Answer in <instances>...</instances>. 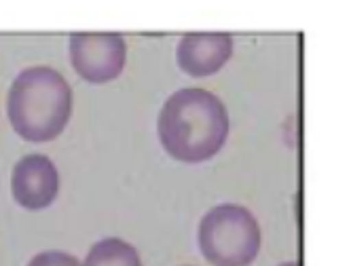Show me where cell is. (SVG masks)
<instances>
[{"label":"cell","mask_w":351,"mask_h":266,"mask_svg":"<svg viewBox=\"0 0 351 266\" xmlns=\"http://www.w3.org/2000/svg\"><path fill=\"white\" fill-rule=\"evenodd\" d=\"M197 243L214 266H250L261 250V228L250 209L222 203L204 215Z\"/></svg>","instance_id":"cell-3"},{"label":"cell","mask_w":351,"mask_h":266,"mask_svg":"<svg viewBox=\"0 0 351 266\" xmlns=\"http://www.w3.org/2000/svg\"><path fill=\"white\" fill-rule=\"evenodd\" d=\"M157 133L169 157L182 163H204L220 152L229 137V112L212 91L180 89L163 104Z\"/></svg>","instance_id":"cell-1"},{"label":"cell","mask_w":351,"mask_h":266,"mask_svg":"<svg viewBox=\"0 0 351 266\" xmlns=\"http://www.w3.org/2000/svg\"><path fill=\"white\" fill-rule=\"evenodd\" d=\"M128 59V44L112 32H74L70 36V62L87 83H108L117 79Z\"/></svg>","instance_id":"cell-4"},{"label":"cell","mask_w":351,"mask_h":266,"mask_svg":"<svg viewBox=\"0 0 351 266\" xmlns=\"http://www.w3.org/2000/svg\"><path fill=\"white\" fill-rule=\"evenodd\" d=\"M83 266H142V260L132 243L117 237H108L97 241L89 250Z\"/></svg>","instance_id":"cell-7"},{"label":"cell","mask_w":351,"mask_h":266,"mask_svg":"<svg viewBox=\"0 0 351 266\" xmlns=\"http://www.w3.org/2000/svg\"><path fill=\"white\" fill-rule=\"evenodd\" d=\"M233 55V36L227 32H195L180 38L176 59L191 77H210Z\"/></svg>","instance_id":"cell-6"},{"label":"cell","mask_w":351,"mask_h":266,"mask_svg":"<svg viewBox=\"0 0 351 266\" xmlns=\"http://www.w3.org/2000/svg\"><path fill=\"white\" fill-rule=\"evenodd\" d=\"M28 266H81V262L66 252H40L28 262Z\"/></svg>","instance_id":"cell-8"},{"label":"cell","mask_w":351,"mask_h":266,"mask_svg":"<svg viewBox=\"0 0 351 266\" xmlns=\"http://www.w3.org/2000/svg\"><path fill=\"white\" fill-rule=\"evenodd\" d=\"M280 266H298V262H284V264H280Z\"/></svg>","instance_id":"cell-9"},{"label":"cell","mask_w":351,"mask_h":266,"mask_svg":"<svg viewBox=\"0 0 351 266\" xmlns=\"http://www.w3.org/2000/svg\"><path fill=\"white\" fill-rule=\"evenodd\" d=\"M7 112L13 129L23 139L51 142L70 120L72 89L53 68H26L9 89Z\"/></svg>","instance_id":"cell-2"},{"label":"cell","mask_w":351,"mask_h":266,"mask_svg":"<svg viewBox=\"0 0 351 266\" xmlns=\"http://www.w3.org/2000/svg\"><path fill=\"white\" fill-rule=\"evenodd\" d=\"M13 199L26 209L49 207L60 192V174L53 161L45 155L23 157L11 176Z\"/></svg>","instance_id":"cell-5"}]
</instances>
